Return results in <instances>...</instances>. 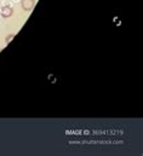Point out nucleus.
<instances>
[{"label":"nucleus","instance_id":"f03ea898","mask_svg":"<svg viewBox=\"0 0 143 156\" xmlns=\"http://www.w3.org/2000/svg\"><path fill=\"white\" fill-rule=\"evenodd\" d=\"M0 15H1L4 18H9V17H11V16L13 15V9H12L11 6H9V5H5V6L0 10Z\"/></svg>","mask_w":143,"mask_h":156},{"label":"nucleus","instance_id":"7ed1b4c3","mask_svg":"<svg viewBox=\"0 0 143 156\" xmlns=\"http://www.w3.org/2000/svg\"><path fill=\"white\" fill-rule=\"evenodd\" d=\"M13 38H15V34H11V35H7V38H6V41H5V42H6V44H9V42H10L11 40L13 39Z\"/></svg>","mask_w":143,"mask_h":156},{"label":"nucleus","instance_id":"f257e3e1","mask_svg":"<svg viewBox=\"0 0 143 156\" xmlns=\"http://www.w3.org/2000/svg\"><path fill=\"white\" fill-rule=\"evenodd\" d=\"M21 6L26 11H32L35 6V0H21Z\"/></svg>","mask_w":143,"mask_h":156}]
</instances>
